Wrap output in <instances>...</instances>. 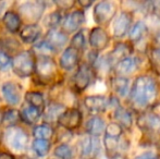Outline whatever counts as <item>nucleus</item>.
<instances>
[{"mask_svg": "<svg viewBox=\"0 0 160 159\" xmlns=\"http://www.w3.org/2000/svg\"><path fill=\"white\" fill-rule=\"evenodd\" d=\"M133 17L128 11H122L117 15L113 22V36L116 38H122L128 33L132 26Z\"/></svg>", "mask_w": 160, "mask_h": 159, "instance_id": "nucleus-13", "label": "nucleus"}, {"mask_svg": "<svg viewBox=\"0 0 160 159\" xmlns=\"http://www.w3.org/2000/svg\"><path fill=\"white\" fill-rule=\"evenodd\" d=\"M65 107L62 104H58V102H52L44 111V122L45 124L50 125L51 123L58 122L60 116L63 113L65 110Z\"/></svg>", "mask_w": 160, "mask_h": 159, "instance_id": "nucleus-20", "label": "nucleus"}, {"mask_svg": "<svg viewBox=\"0 0 160 159\" xmlns=\"http://www.w3.org/2000/svg\"><path fill=\"white\" fill-rule=\"evenodd\" d=\"M35 79L38 84H52L57 79V66L50 56H37L35 58Z\"/></svg>", "mask_w": 160, "mask_h": 159, "instance_id": "nucleus-2", "label": "nucleus"}, {"mask_svg": "<svg viewBox=\"0 0 160 159\" xmlns=\"http://www.w3.org/2000/svg\"><path fill=\"white\" fill-rule=\"evenodd\" d=\"M114 120L122 129L130 130L133 125V116L130 110L124 107H117L114 109Z\"/></svg>", "mask_w": 160, "mask_h": 159, "instance_id": "nucleus-22", "label": "nucleus"}, {"mask_svg": "<svg viewBox=\"0 0 160 159\" xmlns=\"http://www.w3.org/2000/svg\"><path fill=\"white\" fill-rule=\"evenodd\" d=\"M61 20H62V17H61L60 11L59 10L52 11V12H50L46 17H45L44 24H45V26L49 27L50 30H55V28L60 24Z\"/></svg>", "mask_w": 160, "mask_h": 159, "instance_id": "nucleus-33", "label": "nucleus"}, {"mask_svg": "<svg viewBox=\"0 0 160 159\" xmlns=\"http://www.w3.org/2000/svg\"><path fill=\"white\" fill-rule=\"evenodd\" d=\"M33 149L38 156L44 157L50 151V142L44 140H34L33 141Z\"/></svg>", "mask_w": 160, "mask_h": 159, "instance_id": "nucleus-32", "label": "nucleus"}, {"mask_svg": "<svg viewBox=\"0 0 160 159\" xmlns=\"http://www.w3.org/2000/svg\"><path fill=\"white\" fill-rule=\"evenodd\" d=\"M100 141L98 137L86 135L78 143V154L80 159H95L100 153Z\"/></svg>", "mask_w": 160, "mask_h": 159, "instance_id": "nucleus-5", "label": "nucleus"}, {"mask_svg": "<svg viewBox=\"0 0 160 159\" xmlns=\"http://www.w3.org/2000/svg\"><path fill=\"white\" fill-rule=\"evenodd\" d=\"M85 22V13L83 10H75L67 15L62 23V32L64 34H72L80 30Z\"/></svg>", "mask_w": 160, "mask_h": 159, "instance_id": "nucleus-12", "label": "nucleus"}, {"mask_svg": "<svg viewBox=\"0 0 160 159\" xmlns=\"http://www.w3.org/2000/svg\"><path fill=\"white\" fill-rule=\"evenodd\" d=\"M10 63H11L10 56H8L7 53L0 51V67H1V68H6V67L9 66Z\"/></svg>", "mask_w": 160, "mask_h": 159, "instance_id": "nucleus-39", "label": "nucleus"}, {"mask_svg": "<svg viewBox=\"0 0 160 159\" xmlns=\"http://www.w3.org/2000/svg\"><path fill=\"white\" fill-rule=\"evenodd\" d=\"M53 134H55V130L52 129V127L45 123L37 125L33 130V135L35 140H44L50 142V140L53 137Z\"/></svg>", "mask_w": 160, "mask_h": 159, "instance_id": "nucleus-28", "label": "nucleus"}, {"mask_svg": "<svg viewBox=\"0 0 160 159\" xmlns=\"http://www.w3.org/2000/svg\"><path fill=\"white\" fill-rule=\"evenodd\" d=\"M137 64H138L137 58L128 56V57L124 58V59L120 60V61L113 67V69L118 77H127V75L131 74L133 71L136 70Z\"/></svg>", "mask_w": 160, "mask_h": 159, "instance_id": "nucleus-18", "label": "nucleus"}, {"mask_svg": "<svg viewBox=\"0 0 160 159\" xmlns=\"http://www.w3.org/2000/svg\"><path fill=\"white\" fill-rule=\"evenodd\" d=\"M2 23L11 33H17L21 30V17L15 11H7L2 17Z\"/></svg>", "mask_w": 160, "mask_h": 159, "instance_id": "nucleus-21", "label": "nucleus"}, {"mask_svg": "<svg viewBox=\"0 0 160 159\" xmlns=\"http://www.w3.org/2000/svg\"><path fill=\"white\" fill-rule=\"evenodd\" d=\"M85 45H86V39H85L84 33L83 31H80V32L75 33V35H73L71 39V47L76 50L81 51L85 48Z\"/></svg>", "mask_w": 160, "mask_h": 159, "instance_id": "nucleus-35", "label": "nucleus"}, {"mask_svg": "<svg viewBox=\"0 0 160 159\" xmlns=\"http://www.w3.org/2000/svg\"><path fill=\"white\" fill-rule=\"evenodd\" d=\"M88 42L93 50L98 52V51L105 50L109 46L110 37L105 28L100 27V26H96V27L92 28L89 32Z\"/></svg>", "mask_w": 160, "mask_h": 159, "instance_id": "nucleus-11", "label": "nucleus"}, {"mask_svg": "<svg viewBox=\"0 0 160 159\" xmlns=\"http://www.w3.org/2000/svg\"><path fill=\"white\" fill-rule=\"evenodd\" d=\"M134 159H160V156L157 155L154 152H145V153L141 154Z\"/></svg>", "mask_w": 160, "mask_h": 159, "instance_id": "nucleus-38", "label": "nucleus"}, {"mask_svg": "<svg viewBox=\"0 0 160 159\" xmlns=\"http://www.w3.org/2000/svg\"><path fill=\"white\" fill-rule=\"evenodd\" d=\"M1 140H2V132L0 131V143H1Z\"/></svg>", "mask_w": 160, "mask_h": 159, "instance_id": "nucleus-43", "label": "nucleus"}, {"mask_svg": "<svg viewBox=\"0 0 160 159\" xmlns=\"http://www.w3.org/2000/svg\"><path fill=\"white\" fill-rule=\"evenodd\" d=\"M117 13V6L111 1H99L94 7V20L99 26L108 24Z\"/></svg>", "mask_w": 160, "mask_h": 159, "instance_id": "nucleus-8", "label": "nucleus"}, {"mask_svg": "<svg viewBox=\"0 0 160 159\" xmlns=\"http://www.w3.org/2000/svg\"><path fill=\"white\" fill-rule=\"evenodd\" d=\"M1 118H2V113L0 112V124H1Z\"/></svg>", "mask_w": 160, "mask_h": 159, "instance_id": "nucleus-44", "label": "nucleus"}, {"mask_svg": "<svg viewBox=\"0 0 160 159\" xmlns=\"http://www.w3.org/2000/svg\"><path fill=\"white\" fill-rule=\"evenodd\" d=\"M105 136L110 138H120L123 136V129L116 122H111L106 127Z\"/></svg>", "mask_w": 160, "mask_h": 159, "instance_id": "nucleus-34", "label": "nucleus"}, {"mask_svg": "<svg viewBox=\"0 0 160 159\" xmlns=\"http://www.w3.org/2000/svg\"><path fill=\"white\" fill-rule=\"evenodd\" d=\"M21 115L17 109H7L2 113L1 124L6 127H18V123L21 122Z\"/></svg>", "mask_w": 160, "mask_h": 159, "instance_id": "nucleus-26", "label": "nucleus"}, {"mask_svg": "<svg viewBox=\"0 0 160 159\" xmlns=\"http://www.w3.org/2000/svg\"><path fill=\"white\" fill-rule=\"evenodd\" d=\"M58 123L67 131H73L82 124V112L78 108L65 109L58 119Z\"/></svg>", "mask_w": 160, "mask_h": 159, "instance_id": "nucleus-10", "label": "nucleus"}, {"mask_svg": "<svg viewBox=\"0 0 160 159\" xmlns=\"http://www.w3.org/2000/svg\"><path fill=\"white\" fill-rule=\"evenodd\" d=\"M78 4H80L82 8H88V7H91L92 4H93V2L92 1H87V0H78Z\"/></svg>", "mask_w": 160, "mask_h": 159, "instance_id": "nucleus-42", "label": "nucleus"}, {"mask_svg": "<svg viewBox=\"0 0 160 159\" xmlns=\"http://www.w3.org/2000/svg\"><path fill=\"white\" fill-rule=\"evenodd\" d=\"M55 4L60 10H69L73 8L75 1L74 0H60V1H55Z\"/></svg>", "mask_w": 160, "mask_h": 159, "instance_id": "nucleus-37", "label": "nucleus"}, {"mask_svg": "<svg viewBox=\"0 0 160 159\" xmlns=\"http://www.w3.org/2000/svg\"><path fill=\"white\" fill-rule=\"evenodd\" d=\"M147 32H148V27L145 22L137 21L136 23L130 28V31H128V39H130L131 42L137 44V42H139L146 36Z\"/></svg>", "mask_w": 160, "mask_h": 159, "instance_id": "nucleus-24", "label": "nucleus"}, {"mask_svg": "<svg viewBox=\"0 0 160 159\" xmlns=\"http://www.w3.org/2000/svg\"><path fill=\"white\" fill-rule=\"evenodd\" d=\"M95 77V71L93 67L88 63L80 64L78 71L73 77V87L78 92H83L92 84Z\"/></svg>", "mask_w": 160, "mask_h": 159, "instance_id": "nucleus-9", "label": "nucleus"}, {"mask_svg": "<svg viewBox=\"0 0 160 159\" xmlns=\"http://www.w3.org/2000/svg\"><path fill=\"white\" fill-rule=\"evenodd\" d=\"M45 11V3L42 1H28L19 6L18 14L20 17L25 20L28 24H36L42 17Z\"/></svg>", "mask_w": 160, "mask_h": 159, "instance_id": "nucleus-4", "label": "nucleus"}, {"mask_svg": "<svg viewBox=\"0 0 160 159\" xmlns=\"http://www.w3.org/2000/svg\"><path fill=\"white\" fill-rule=\"evenodd\" d=\"M0 159H15L12 154L8 152H0Z\"/></svg>", "mask_w": 160, "mask_h": 159, "instance_id": "nucleus-41", "label": "nucleus"}, {"mask_svg": "<svg viewBox=\"0 0 160 159\" xmlns=\"http://www.w3.org/2000/svg\"><path fill=\"white\" fill-rule=\"evenodd\" d=\"M158 93V83L154 77L146 74L138 75L131 87L130 100L138 108H147L154 105Z\"/></svg>", "mask_w": 160, "mask_h": 159, "instance_id": "nucleus-1", "label": "nucleus"}, {"mask_svg": "<svg viewBox=\"0 0 160 159\" xmlns=\"http://www.w3.org/2000/svg\"><path fill=\"white\" fill-rule=\"evenodd\" d=\"M11 67L19 77H28L35 72V55L31 50L22 51L14 56Z\"/></svg>", "mask_w": 160, "mask_h": 159, "instance_id": "nucleus-3", "label": "nucleus"}, {"mask_svg": "<svg viewBox=\"0 0 160 159\" xmlns=\"http://www.w3.org/2000/svg\"><path fill=\"white\" fill-rule=\"evenodd\" d=\"M84 106L93 113H100L109 106V99L102 95H92L84 98Z\"/></svg>", "mask_w": 160, "mask_h": 159, "instance_id": "nucleus-16", "label": "nucleus"}, {"mask_svg": "<svg viewBox=\"0 0 160 159\" xmlns=\"http://www.w3.org/2000/svg\"><path fill=\"white\" fill-rule=\"evenodd\" d=\"M1 92L4 100L10 106H15V105L20 104V102H21V93H22L21 85H19L15 82H12V81H8V82L2 84Z\"/></svg>", "mask_w": 160, "mask_h": 159, "instance_id": "nucleus-14", "label": "nucleus"}, {"mask_svg": "<svg viewBox=\"0 0 160 159\" xmlns=\"http://www.w3.org/2000/svg\"><path fill=\"white\" fill-rule=\"evenodd\" d=\"M20 115H21L22 122L32 125L39 120L40 116H42V111L39 109L34 108V107L28 105V106H24L22 108V110L20 111Z\"/></svg>", "mask_w": 160, "mask_h": 159, "instance_id": "nucleus-25", "label": "nucleus"}, {"mask_svg": "<svg viewBox=\"0 0 160 159\" xmlns=\"http://www.w3.org/2000/svg\"><path fill=\"white\" fill-rule=\"evenodd\" d=\"M105 121H103V119H101L100 117H97V116L89 118L87 120L86 124H85V130L88 133V135L95 136V137H98L99 135H101V133L105 132Z\"/></svg>", "mask_w": 160, "mask_h": 159, "instance_id": "nucleus-23", "label": "nucleus"}, {"mask_svg": "<svg viewBox=\"0 0 160 159\" xmlns=\"http://www.w3.org/2000/svg\"><path fill=\"white\" fill-rule=\"evenodd\" d=\"M80 62V51L69 46L65 48L60 56L59 64L60 68L64 71H71L75 68Z\"/></svg>", "mask_w": 160, "mask_h": 159, "instance_id": "nucleus-15", "label": "nucleus"}, {"mask_svg": "<svg viewBox=\"0 0 160 159\" xmlns=\"http://www.w3.org/2000/svg\"><path fill=\"white\" fill-rule=\"evenodd\" d=\"M136 124L148 136L160 134V116L154 112H143L137 117Z\"/></svg>", "mask_w": 160, "mask_h": 159, "instance_id": "nucleus-7", "label": "nucleus"}, {"mask_svg": "<svg viewBox=\"0 0 160 159\" xmlns=\"http://www.w3.org/2000/svg\"><path fill=\"white\" fill-rule=\"evenodd\" d=\"M45 42L52 51H57L64 46L68 42V35L64 34L62 31L58 30H49L45 37Z\"/></svg>", "mask_w": 160, "mask_h": 159, "instance_id": "nucleus-17", "label": "nucleus"}, {"mask_svg": "<svg viewBox=\"0 0 160 159\" xmlns=\"http://www.w3.org/2000/svg\"><path fill=\"white\" fill-rule=\"evenodd\" d=\"M42 34V28L37 24H26L20 30V38L26 44H34Z\"/></svg>", "mask_w": 160, "mask_h": 159, "instance_id": "nucleus-19", "label": "nucleus"}, {"mask_svg": "<svg viewBox=\"0 0 160 159\" xmlns=\"http://www.w3.org/2000/svg\"><path fill=\"white\" fill-rule=\"evenodd\" d=\"M53 155L57 157V159H73V151L72 148L65 143H61L58 145L53 151Z\"/></svg>", "mask_w": 160, "mask_h": 159, "instance_id": "nucleus-31", "label": "nucleus"}, {"mask_svg": "<svg viewBox=\"0 0 160 159\" xmlns=\"http://www.w3.org/2000/svg\"><path fill=\"white\" fill-rule=\"evenodd\" d=\"M20 42L13 37H3L0 38V51L7 53H15L20 49Z\"/></svg>", "mask_w": 160, "mask_h": 159, "instance_id": "nucleus-29", "label": "nucleus"}, {"mask_svg": "<svg viewBox=\"0 0 160 159\" xmlns=\"http://www.w3.org/2000/svg\"><path fill=\"white\" fill-rule=\"evenodd\" d=\"M4 141L8 146L15 151H25L28 145V134L20 127H9L4 134Z\"/></svg>", "mask_w": 160, "mask_h": 159, "instance_id": "nucleus-6", "label": "nucleus"}, {"mask_svg": "<svg viewBox=\"0 0 160 159\" xmlns=\"http://www.w3.org/2000/svg\"><path fill=\"white\" fill-rule=\"evenodd\" d=\"M152 11L160 17V1H154L152 2Z\"/></svg>", "mask_w": 160, "mask_h": 159, "instance_id": "nucleus-40", "label": "nucleus"}, {"mask_svg": "<svg viewBox=\"0 0 160 159\" xmlns=\"http://www.w3.org/2000/svg\"><path fill=\"white\" fill-rule=\"evenodd\" d=\"M150 58H152V62L154 64V68L157 71L160 72V46L155 47L150 52Z\"/></svg>", "mask_w": 160, "mask_h": 159, "instance_id": "nucleus-36", "label": "nucleus"}, {"mask_svg": "<svg viewBox=\"0 0 160 159\" xmlns=\"http://www.w3.org/2000/svg\"><path fill=\"white\" fill-rule=\"evenodd\" d=\"M128 79L124 77H112L110 85H111L113 92L120 97H124L127 96L128 92Z\"/></svg>", "mask_w": 160, "mask_h": 159, "instance_id": "nucleus-27", "label": "nucleus"}, {"mask_svg": "<svg viewBox=\"0 0 160 159\" xmlns=\"http://www.w3.org/2000/svg\"><path fill=\"white\" fill-rule=\"evenodd\" d=\"M25 100L30 104V106L37 108L42 111L45 108V99L42 93L36 91H31L25 94Z\"/></svg>", "mask_w": 160, "mask_h": 159, "instance_id": "nucleus-30", "label": "nucleus"}]
</instances>
